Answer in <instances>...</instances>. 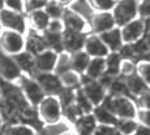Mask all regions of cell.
Returning <instances> with one entry per match:
<instances>
[{"instance_id": "cell-1", "label": "cell", "mask_w": 150, "mask_h": 135, "mask_svg": "<svg viewBox=\"0 0 150 135\" xmlns=\"http://www.w3.org/2000/svg\"><path fill=\"white\" fill-rule=\"evenodd\" d=\"M116 118H136L137 105L131 96H111L107 95L102 103Z\"/></svg>"}, {"instance_id": "cell-2", "label": "cell", "mask_w": 150, "mask_h": 135, "mask_svg": "<svg viewBox=\"0 0 150 135\" xmlns=\"http://www.w3.org/2000/svg\"><path fill=\"white\" fill-rule=\"evenodd\" d=\"M35 109L43 125L45 123L57 122L60 120H63V108L57 96L46 95L41 100V103L35 107Z\"/></svg>"}, {"instance_id": "cell-3", "label": "cell", "mask_w": 150, "mask_h": 135, "mask_svg": "<svg viewBox=\"0 0 150 135\" xmlns=\"http://www.w3.org/2000/svg\"><path fill=\"white\" fill-rule=\"evenodd\" d=\"M149 20L150 18H134L129 21L128 24L123 25L120 27V34H122V39L124 44H132V43L137 42L144 35L149 34Z\"/></svg>"}, {"instance_id": "cell-4", "label": "cell", "mask_w": 150, "mask_h": 135, "mask_svg": "<svg viewBox=\"0 0 150 135\" xmlns=\"http://www.w3.org/2000/svg\"><path fill=\"white\" fill-rule=\"evenodd\" d=\"M137 1L138 0H116L115 1L111 13L117 27H122L129 21L137 18Z\"/></svg>"}, {"instance_id": "cell-5", "label": "cell", "mask_w": 150, "mask_h": 135, "mask_svg": "<svg viewBox=\"0 0 150 135\" xmlns=\"http://www.w3.org/2000/svg\"><path fill=\"white\" fill-rule=\"evenodd\" d=\"M21 92L24 94L25 99L31 107L35 108L37 105L41 103V100L46 96V94L43 92L42 87L39 86V83L35 81L34 77H28V76H21V78L17 82Z\"/></svg>"}, {"instance_id": "cell-6", "label": "cell", "mask_w": 150, "mask_h": 135, "mask_svg": "<svg viewBox=\"0 0 150 135\" xmlns=\"http://www.w3.org/2000/svg\"><path fill=\"white\" fill-rule=\"evenodd\" d=\"M0 50L4 53L14 56L25 50V35L11 30H3L0 35Z\"/></svg>"}, {"instance_id": "cell-7", "label": "cell", "mask_w": 150, "mask_h": 135, "mask_svg": "<svg viewBox=\"0 0 150 135\" xmlns=\"http://www.w3.org/2000/svg\"><path fill=\"white\" fill-rule=\"evenodd\" d=\"M0 24H1L3 30L16 31V33L24 34V35L28 31L26 14L12 12L5 8L0 10Z\"/></svg>"}, {"instance_id": "cell-8", "label": "cell", "mask_w": 150, "mask_h": 135, "mask_svg": "<svg viewBox=\"0 0 150 135\" xmlns=\"http://www.w3.org/2000/svg\"><path fill=\"white\" fill-rule=\"evenodd\" d=\"M82 92L85 94V96L89 99V101L93 104V107L100 105L103 103V100L107 96V90L103 87L98 81H91V79L86 78L82 76L81 81V87Z\"/></svg>"}, {"instance_id": "cell-9", "label": "cell", "mask_w": 150, "mask_h": 135, "mask_svg": "<svg viewBox=\"0 0 150 135\" xmlns=\"http://www.w3.org/2000/svg\"><path fill=\"white\" fill-rule=\"evenodd\" d=\"M88 24L89 31L91 34H97V35H100V34L116 27L114 16L111 12H94L93 16L89 18Z\"/></svg>"}, {"instance_id": "cell-10", "label": "cell", "mask_w": 150, "mask_h": 135, "mask_svg": "<svg viewBox=\"0 0 150 135\" xmlns=\"http://www.w3.org/2000/svg\"><path fill=\"white\" fill-rule=\"evenodd\" d=\"M21 76L13 56H9L0 50V79L9 83H17Z\"/></svg>"}, {"instance_id": "cell-11", "label": "cell", "mask_w": 150, "mask_h": 135, "mask_svg": "<svg viewBox=\"0 0 150 135\" xmlns=\"http://www.w3.org/2000/svg\"><path fill=\"white\" fill-rule=\"evenodd\" d=\"M35 81L39 83V86L42 87L43 92L46 95H54L57 96L63 91V85L59 79V76L54 73H37L34 76Z\"/></svg>"}, {"instance_id": "cell-12", "label": "cell", "mask_w": 150, "mask_h": 135, "mask_svg": "<svg viewBox=\"0 0 150 135\" xmlns=\"http://www.w3.org/2000/svg\"><path fill=\"white\" fill-rule=\"evenodd\" d=\"M62 21L64 25V30L73 31V33H81V34H89V24L85 18L81 16L72 12L71 9L65 8L64 13L62 16Z\"/></svg>"}, {"instance_id": "cell-13", "label": "cell", "mask_w": 150, "mask_h": 135, "mask_svg": "<svg viewBox=\"0 0 150 135\" xmlns=\"http://www.w3.org/2000/svg\"><path fill=\"white\" fill-rule=\"evenodd\" d=\"M88 34L73 33V31L64 30L62 34V48L64 52L74 53L83 50L85 38Z\"/></svg>"}, {"instance_id": "cell-14", "label": "cell", "mask_w": 150, "mask_h": 135, "mask_svg": "<svg viewBox=\"0 0 150 135\" xmlns=\"http://www.w3.org/2000/svg\"><path fill=\"white\" fill-rule=\"evenodd\" d=\"M83 51L89 55V57H102V59H105L110 53L107 45L103 43L100 36L91 33H89L85 38Z\"/></svg>"}, {"instance_id": "cell-15", "label": "cell", "mask_w": 150, "mask_h": 135, "mask_svg": "<svg viewBox=\"0 0 150 135\" xmlns=\"http://www.w3.org/2000/svg\"><path fill=\"white\" fill-rule=\"evenodd\" d=\"M56 51L46 48L41 53L35 56V70L37 73H52L57 60ZM35 73V74H37Z\"/></svg>"}, {"instance_id": "cell-16", "label": "cell", "mask_w": 150, "mask_h": 135, "mask_svg": "<svg viewBox=\"0 0 150 135\" xmlns=\"http://www.w3.org/2000/svg\"><path fill=\"white\" fill-rule=\"evenodd\" d=\"M46 43L43 39L42 33H38L35 30L28 29V31L25 33V50L26 52L31 53L33 56H37L38 53H41L42 51L46 50Z\"/></svg>"}, {"instance_id": "cell-17", "label": "cell", "mask_w": 150, "mask_h": 135, "mask_svg": "<svg viewBox=\"0 0 150 135\" xmlns=\"http://www.w3.org/2000/svg\"><path fill=\"white\" fill-rule=\"evenodd\" d=\"M14 62L18 66L22 76H28V77H34L37 73L35 70V56H33L31 53L22 51V52L17 53L13 56Z\"/></svg>"}, {"instance_id": "cell-18", "label": "cell", "mask_w": 150, "mask_h": 135, "mask_svg": "<svg viewBox=\"0 0 150 135\" xmlns=\"http://www.w3.org/2000/svg\"><path fill=\"white\" fill-rule=\"evenodd\" d=\"M50 17L43 9L33 10V12L26 13V21H28V29L35 30L38 33H43L47 29L48 22H50Z\"/></svg>"}, {"instance_id": "cell-19", "label": "cell", "mask_w": 150, "mask_h": 135, "mask_svg": "<svg viewBox=\"0 0 150 135\" xmlns=\"http://www.w3.org/2000/svg\"><path fill=\"white\" fill-rule=\"evenodd\" d=\"M0 135H38V131L25 122L14 121L5 122L0 130Z\"/></svg>"}, {"instance_id": "cell-20", "label": "cell", "mask_w": 150, "mask_h": 135, "mask_svg": "<svg viewBox=\"0 0 150 135\" xmlns=\"http://www.w3.org/2000/svg\"><path fill=\"white\" fill-rule=\"evenodd\" d=\"M97 126L98 123L94 118V116L91 113H89L80 116L79 120L73 123L72 129L77 135H93Z\"/></svg>"}, {"instance_id": "cell-21", "label": "cell", "mask_w": 150, "mask_h": 135, "mask_svg": "<svg viewBox=\"0 0 150 135\" xmlns=\"http://www.w3.org/2000/svg\"><path fill=\"white\" fill-rule=\"evenodd\" d=\"M99 36L103 41V43L107 45L110 52H117L124 44L123 39H122V34H120V27H117V26L106 31V33L100 34Z\"/></svg>"}, {"instance_id": "cell-22", "label": "cell", "mask_w": 150, "mask_h": 135, "mask_svg": "<svg viewBox=\"0 0 150 135\" xmlns=\"http://www.w3.org/2000/svg\"><path fill=\"white\" fill-rule=\"evenodd\" d=\"M105 73H106L105 59H102V57H91L88 68H86L85 73L82 76L91 79V81H98L102 76H105Z\"/></svg>"}, {"instance_id": "cell-23", "label": "cell", "mask_w": 150, "mask_h": 135, "mask_svg": "<svg viewBox=\"0 0 150 135\" xmlns=\"http://www.w3.org/2000/svg\"><path fill=\"white\" fill-rule=\"evenodd\" d=\"M71 131H73L72 125H69L64 120H60L57 122L45 123L39 130L38 135H67Z\"/></svg>"}, {"instance_id": "cell-24", "label": "cell", "mask_w": 150, "mask_h": 135, "mask_svg": "<svg viewBox=\"0 0 150 135\" xmlns=\"http://www.w3.org/2000/svg\"><path fill=\"white\" fill-rule=\"evenodd\" d=\"M124 81H125L128 95L133 100L140 96L142 92H145L146 90H149V86L146 85V83L144 82L136 73H134L133 76H129V77H127V78H124Z\"/></svg>"}, {"instance_id": "cell-25", "label": "cell", "mask_w": 150, "mask_h": 135, "mask_svg": "<svg viewBox=\"0 0 150 135\" xmlns=\"http://www.w3.org/2000/svg\"><path fill=\"white\" fill-rule=\"evenodd\" d=\"M90 59L91 57H89V55L83 50L79 51V52L71 53V69L82 76L85 73L86 68H88Z\"/></svg>"}, {"instance_id": "cell-26", "label": "cell", "mask_w": 150, "mask_h": 135, "mask_svg": "<svg viewBox=\"0 0 150 135\" xmlns=\"http://www.w3.org/2000/svg\"><path fill=\"white\" fill-rule=\"evenodd\" d=\"M91 114L94 116L96 121L98 125H108V126H115L116 123V117L111 113L106 107H103L102 104L97 105V107L93 108V112Z\"/></svg>"}, {"instance_id": "cell-27", "label": "cell", "mask_w": 150, "mask_h": 135, "mask_svg": "<svg viewBox=\"0 0 150 135\" xmlns=\"http://www.w3.org/2000/svg\"><path fill=\"white\" fill-rule=\"evenodd\" d=\"M132 50L134 55V61L141 59H149V52H150V34L144 35L141 39L137 42L132 43Z\"/></svg>"}, {"instance_id": "cell-28", "label": "cell", "mask_w": 150, "mask_h": 135, "mask_svg": "<svg viewBox=\"0 0 150 135\" xmlns=\"http://www.w3.org/2000/svg\"><path fill=\"white\" fill-rule=\"evenodd\" d=\"M59 79L62 82L63 87L69 88V90H77L81 87V81H82V76L79 74L74 70H67L63 74L59 76Z\"/></svg>"}, {"instance_id": "cell-29", "label": "cell", "mask_w": 150, "mask_h": 135, "mask_svg": "<svg viewBox=\"0 0 150 135\" xmlns=\"http://www.w3.org/2000/svg\"><path fill=\"white\" fill-rule=\"evenodd\" d=\"M122 57L119 56L117 52H110L105 57L106 61V76L111 77V78H116L119 77V70H120V62H122Z\"/></svg>"}, {"instance_id": "cell-30", "label": "cell", "mask_w": 150, "mask_h": 135, "mask_svg": "<svg viewBox=\"0 0 150 135\" xmlns=\"http://www.w3.org/2000/svg\"><path fill=\"white\" fill-rule=\"evenodd\" d=\"M68 9H71L72 12L81 16L82 18H85L86 21H89L91 16L94 13V9L90 7L88 0H73L71 5H68Z\"/></svg>"}, {"instance_id": "cell-31", "label": "cell", "mask_w": 150, "mask_h": 135, "mask_svg": "<svg viewBox=\"0 0 150 135\" xmlns=\"http://www.w3.org/2000/svg\"><path fill=\"white\" fill-rule=\"evenodd\" d=\"M74 105L77 107L81 114H89L93 112V104L89 101V99L85 96V94L82 92L81 88H77L74 90Z\"/></svg>"}, {"instance_id": "cell-32", "label": "cell", "mask_w": 150, "mask_h": 135, "mask_svg": "<svg viewBox=\"0 0 150 135\" xmlns=\"http://www.w3.org/2000/svg\"><path fill=\"white\" fill-rule=\"evenodd\" d=\"M107 95H111V96H129L124 78L116 77V78L112 79L107 87Z\"/></svg>"}, {"instance_id": "cell-33", "label": "cell", "mask_w": 150, "mask_h": 135, "mask_svg": "<svg viewBox=\"0 0 150 135\" xmlns=\"http://www.w3.org/2000/svg\"><path fill=\"white\" fill-rule=\"evenodd\" d=\"M138 125L140 123L136 121V118H117L115 127L122 135H132L136 131Z\"/></svg>"}, {"instance_id": "cell-34", "label": "cell", "mask_w": 150, "mask_h": 135, "mask_svg": "<svg viewBox=\"0 0 150 135\" xmlns=\"http://www.w3.org/2000/svg\"><path fill=\"white\" fill-rule=\"evenodd\" d=\"M64 9H65V7L60 4L57 0H48L43 10L47 13V16L51 20H62Z\"/></svg>"}, {"instance_id": "cell-35", "label": "cell", "mask_w": 150, "mask_h": 135, "mask_svg": "<svg viewBox=\"0 0 150 135\" xmlns=\"http://www.w3.org/2000/svg\"><path fill=\"white\" fill-rule=\"evenodd\" d=\"M43 39H45L46 47L50 50L56 51L57 53L62 52V34H54V33H48V31H43L42 33Z\"/></svg>"}, {"instance_id": "cell-36", "label": "cell", "mask_w": 150, "mask_h": 135, "mask_svg": "<svg viewBox=\"0 0 150 135\" xmlns=\"http://www.w3.org/2000/svg\"><path fill=\"white\" fill-rule=\"evenodd\" d=\"M67 70H71V53L62 51V52H59V55H57V60H56V65H55V69H54V73L56 76H60V74H63Z\"/></svg>"}, {"instance_id": "cell-37", "label": "cell", "mask_w": 150, "mask_h": 135, "mask_svg": "<svg viewBox=\"0 0 150 135\" xmlns=\"http://www.w3.org/2000/svg\"><path fill=\"white\" fill-rule=\"evenodd\" d=\"M136 74L146 85H150V61L149 59L136 60Z\"/></svg>"}, {"instance_id": "cell-38", "label": "cell", "mask_w": 150, "mask_h": 135, "mask_svg": "<svg viewBox=\"0 0 150 135\" xmlns=\"http://www.w3.org/2000/svg\"><path fill=\"white\" fill-rule=\"evenodd\" d=\"M80 116H82V114H81V112L77 109L76 105H74V103H72V104L63 108V120L67 121L69 125L73 126V123L79 120Z\"/></svg>"}, {"instance_id": "cell-39", "label": "cell", "mask_w": 150, "mask_h": 135, "mask_svg": "<svg viewBox=\"0 0 150 135\" xmlns=\"http://www.w3.org/2000/svg\"><path fill=\"white\" fill-rule=\"evenodd\" d=\"M134 73H136V61L132 59H123L120 62L119 77L127 78L129 76H133Z\"/></svg>"}, {"instance_id": "cell-40", "label": "cell", "mask_w": 150, "mask_h": 135, "mask_svg": "<svg viewBox=\"0 0 150 135\" xmlns=\"http://www.w3.org/2000/svg\"><path fill=\"white\" fill-rule=\"evenodd\" d=\"M94 12H111L115 0H88Z\"/></svg>"}, {"instance_id": "cell-41", "label": "cell", "mask_w": 150, "mask_h": 135, "mask_svg": "<svg viewBox=\"0 0 150 135\" xmlns=\"http://www.w3.org/2000/svg\"><path fill=\"white\" fill-rule=\"evenodd\" d=\"M4 8L12 12L25 14V0H4Z\"/></svg>"}, {"instance_id": "cell-42", "label": "cell", "mask_w": 150, "mask_h": 135, "mask_svg": "<svg viewBox=\"0 0 150 135\" xmlns=\"http://www.w3.org/2000/svg\"><path fill=\"white\" fill-rule=\"evenodd\" d=\"M137 17L138 18H150V0H138L137 1Z\"/></svg>"}, {"instance_id": "cell-43", "label": "cell", "mask_w": 150, "mask_h": 135, "mask_svg": "<svg viewBox=\"0 0 150 135\" xmlns=\"http://www.w3.org/2000/svg\"><path fill=\"white\" fill-rule=\"evenodd\" d=\"M48 0H25V14L33 10L45 9Z\"/></svg>"}, {"instance_id": "cell-44", "label": "cell", "mask_w": 150, "mask_h": 135, "mask_svg": "<svg viewBox=\"0 0 150 135\" xmlns=\"http://www.w3.org/2000/svg\"><path fill=\"white\" fill-rule=\"evenodd\" d=\"M93 135H122L117 131L115 126H108V125H98L94 130Z\"/></svg>"}, {"instance_id": "cell-45", "label": "cell", "mask_w": 150, "mask_h": 135, "mask_svg": "<svg viewBox=\"0 0 150 135\" xmlns=\"http://www.w3.org/2000/svg\"><path fill=\"white\" fill-rule=\"evenodd\" d=\"M137 108L140 109H149L150 108V91L146 90L145 92H142L138 97L134 99Z\"/></svg>"}, {"instance_id": "cell-46", "label": "cell", "mask_w": 150, "mask_h": 135, "mask_svg": "<svg viewBox=\"0 0 150 135\" xmlns=\"http://www.w3.org/2000/svg\"><path fill=\"white\" fill-rule=\"evenodd\" d=\"M45 31L48 33H54V34H63L64 31V25H63L62 20H50L48 22V26Z\"/></svg>"}, {"instance_id": "cell-47", "label": "cell", "mask_w": 150, "mask_h": 135, "mask_svg": "<svg viewBox=\"0 0 150 135\" xmlns=\"http://www.w3.org/2000/svg\"><path fill=\"white\" fill-rule=\"evenodd\" d=\"M136 121L142 126H148L150 125V120H149V109H137L136 113Z\"/></svg>"}, {"instance_id": "cell-48", "label": "cell", "mask_w": 150, "mask_h": 135, "mask_svg": "<svg viewBox=\"0 0 150 135\" xmlns=\"http://www.w3.org/2000/svg\"><path fill=\"white\" fill-rule=\"evenodd\" d=\"M132 135H150L149 133V127L148 126H142V125H138L136 131H134Z\"/></svg>"}, {"instance_id": "cell-49", "label": "cell", "mask_w": 150, "mask_h": 135, "mask_svg": "<svg viewBox=\"0 0 150 135\" xmlns=\"http://www.w3.org/2000/svg\"><path fill=\"white\" fill-rule=\"evenodd\" d=\"M57 1H59L62 5H64L65 8H67L68 5H71V4H72V1H73V0H57Z\"/></svg>"}, {"instance_id": "cell-50", "label": "cell", "mask_w": 150, "mask_h": 135, "mask_svg": "<svg viewBox=\"0 0 150 135\" xmlns=\"http://www.w3.org/2000/svg\"><path fill=\"white\" fill-rule=\"evenodd\" d=\"M4 118H3V116H1V113H0V130H1V127H3V125H4Z\"/></svg>"}, {"instance_id": "cell-51", "label": "cell", "mask_w": 150, "mask_h": 135, "mask_svg": "<svg viewBox=\"0 0 150 135\" xmlns=\"http://www.w3.org/2000/svg\"><path fill=\"white\" fill-rule=\"evenodd\" d=\"M4 9V0H0V10Z\"/></svg>"}, {"instance_id": "cell-52", "label": "cell", "mask_w": 150, "mask_h": 135, "mask_svg": "<svg viewBox=\"0 0 150 135\" xmlns=\"http://www.w3.org/2000/svg\"><path fill=\"white\" fill-rule=\"evenodd\" d=\"M67 135H77V134L74 133V131H71V133H69V134H67Z\"/></svg>"}, {"instance_id": "cell-53", "label": "cell", "mask_w": 150, "mask_h": 135, "mask_svg": "<svg viewBox=\"0 0 150 135\" xmlns=\"http://www.w3.org/2000/svg\"><path fill=\"white\" fill-rule=\"evenodd\" d=\"M1 33H3V27H1V24H0V35H1Z\"/></svg>"}, {"instance_id": "cell-54", "label": "cell", "mask_w": 150, "mask_h": 135, "mask_svg": "<svg viewBox=\"0 0 150 135\" xmlns=\"http://www.w3.org/2000/svg\"><path fill=\"white\" fill-rule=\"evenodd\" d=\"M115 1H116V0H115Z\"/></svg>"}]
</instances>
